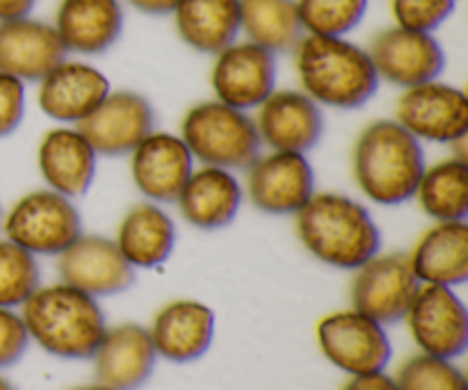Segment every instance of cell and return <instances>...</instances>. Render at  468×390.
Listing matches in <instances>:
<instances>
[{
    "mask_svg": "<svg viewBox=\"0 0 468 390\" xmlns=\"http://www.w3.org/2000/svg\"><path fill=\"white\" fill-rule=\"evenodd\" d=\"M370 0H295L306 35L347 37L368 12Z\"/></svg>",
    "mask_w": 468,
    "mask_h": 390,
    "instance_id": "cell-30",
    "label": "cell"
},
{
    "mask_svg": "<svg viewBox=\"0 0 468 390\" xmlns=\"http://www.w3.org/2000/svg\"><path fill=\"white\" fill-rule=\"evenodd\" d=\"M343 390H398L396 379L384 373L373 374H356L343 386Z\"/></svg>",
    "mask_w": 468,
    "mask_h": 390,
    "instance_id": "cell-36",
    "label": "cell"
},
{
    "mask_svg": "<svg viewBox=\"0 0 468 390\" xmlns=\"http://www.w3.org/2000/svg\"><path fill=\"white\" fill-rule=\"evenodd\" d=\"M240 32L274 55L292 50L304 35L295 0H240Z\"/></svg>",
    "mask_w": 468,
    "mask_h": 390,
    "instance_id": "cell-29",
    "label": "cell"
},
{
    "mask_svg": "<svg viewBox=\"0 0 468 390\" xmlns=\"http://www.w3.org/2000/svg\"><path fill=\"white\" fill-rule=\"evenodd\" d=\"M181 140L201 164L229 172L250 167L263 146L254 119L218 99L187 110L181 121Z\"/></svg>",
    "mask_w": 468,
    "mask_h": 390,
    "instance_id": "cell-5",
    "label": "cell"
},
{
    "mask_svg": "<svg viewBox=\"0 0 468 390\" xmlns=\"http://www.w3.org/2000/svg\"><path fill=\"white\" fill-rule=\"evenodd\" d=\"M62 283L91 297H112L135 283V268L119 251L117 242L103 236H80L58 256Z\"/></svg>",
    "mask_w": 468,
    "mask_h": 390,
    "instance_id": "cell-15",
    "label": "cell"
},
{
    "mask_svg": "<svg viewBox=\"0 0 468 390\" xmlns=\"http://www.w3.org/2000/svg\"><path fill=\"white\" fill-rule=\"evenodd\" d=\"M0 390H18V388L14 386V384L9 382V379H5L3 374H0Z\"/></svg>",
    "mask_w": 468,
    "mask_h": 390,
    "instance_id": "cell-39",
    "label": "cell"
},
{
    "mask_svg": "<svg viewBox=\"0 0 468 390\" xmlns=\"http://www.w3.org/2000/svg\"><path fill=\"white\" fill-rule=\"evenodd\" d=\"M457 0H391L396 26L434 32L455 12Z\"/></svg>",
    "mask_w": 468,
    "mask_h": 390,
    "instance_id": "cell-33",
    "label": "cell"
},
{
    "mask_svg": "<svg viewBox=\"0 0 468 390\" xmlns=\"http://www.w3.org/2000/svg\"><path fill=\"white\" fill-rule=\"evenodd\" d=\"M0 228L32 256H59L82 236V217L73 199L44 187L23 195L3 215Z\"/></svg>",
    "mask_w": 468,
    "mask_h": 390,
    "instance_id": "cell-6",
    "label": "cell"
},
{
    "mask_svg": "<svg viewBox=\"0 0 468 390\" xmlns=\"http://www.w3.org/2000/svg\"><path fill=\"white\" fill-rule=\"evenodd\" d=\"M174 27L187 48L218 55L240 35V0H178Z\"/></svg>",
    "mask_w": 468,
    "mask_h": 390,
    "instance_id": "cell-27",
    "label": "cell"
},
{
    "mask_svg": "<svg viewBox=\"0 0 468 390\" xmlns=\"http://www.w3.org/2000/svg\"><path fill=\"white\" fill-rule=\"evenodd\" d=\"M247 196L265 215H295L315 195V174L306 153L270 151L247 167Z\"/></svg>",
    "mask_w": 468,
    "mask_h": 390,
    "instance_id": "cell-10",
    "label": "cell"
},
{
    "mask_svg": "<svg viewBox=\"0 0 468 390\" xmlns=\"http://www.w3.org/2000/svg\"><path fill=\"white\" fill-rule=\"evenodd\" d=\"M396 121L419 142L457 144L468 132V99L464 90L439 78L407 87L396 103Z\"/></svg>",
    "mask_w": 468,
    "mask_h": 390,
    "instance_id": "cell-7",
    "label": "cell"
},
{
    "mask_svg": "<svg viewBox=\"0 0 468 390\" xmlns=\"http://www.w3.org/2000/svg\"><path fill=\"white\" fill-rule=\"evenodd\" d=\"M420 286L423 283L411 269L410 256L378 254L356 269L352 281V306L379 324L400 322Z\"/></svg>",
    "mask_w": 468,
    "mask_h": 390,
    "instance_id": "cell-11",
    "label": "cell"
},
{
    "mask_svg": "<svg viewBox=\"0 0 468 390\" xmlns=\"http://www.w3.org/2000/svg\"><path fill=\"white\" fill-rule=\"evenodd\" d=\"M96 155L122 158L155 131V112L146 96L137 91H110L99 108L76 123Z\"/></svg>",
    "mask_w": 468,
    "mask_h": 390,
    "instance_id": "cell-13",
    "label": "cell"
},
{
    "mask_svg": "<svg viewBox=\"0 0 468 390\" xmlns=\"http://www.w3.org/2000/svg\"><path fill=\"white\" fill-rule=\"evenodd\" d=\"M423 286H460L468 279L466 222H437L423 233L410 256Z\"/></svg>",
    "mask_w": 468,
    "mask_h": 390,
    "instance_id": "cell-25",
    "label": "cell"
},
{
    "mask_svg": "<svg viewBox=\"0 0 468 390\" xmlns=\"http://www.w3.org/2000/svg\"><path fill=\"white\" fill-rule=\"evenodd\" d=\"M30 345V333H27L26 322L14 309H0V370L12 368Z\"/></svg>",
    "mask_w": 468,
    "mask_h": 390,
    "instance_id": "cell-34",
    "label": "cell"
},
{
    "mask_svg": "<svg viewBox=\"0 0 468 390\" xmlns=\"http://www.w3.org/2000/svg\"><path fill=\"white\" fill-rule=\"evenodd\" d=\"M126 3L146 16H167L174 12L178 0H126Z\"/></svg>",
    "mask_w": 468,
    "mask_h": 390,
    "instance_id": "cell-37",
    "label": "cell"
},
{
    "mask_svg": "<svg viewBox=\"0 0 468 390\" xmlns=\"http://www.w3.org/2000/svg\"><path fill=\"white\" fill-rule=\"evenodd\" d=\"M215 99L238 110H256L277 90V55L251 41H233L210 69Z\"/></svg>",
    "mask_w": 468,
    "mask_h": 390,
    "instance_id": "cell-12",
    "label": "cell"
},
{
    "mask_svg": "<svg viewBox=\"0 0 468 390\" xmlns=\"http://www.w3.org/2000/svg\"><path fill=\"white\" fill-rule=\"evenodd\" d=\"M37 0H0V21L30 16Z\"/></svg>",
    "mask_w": 468,
    "mask_h": 390,
    "instance_id": "cell-38",
    "label": "cell"
},
{
    "mask_svg": "<svg viewBox=\"0 0 468 390\" xmlns=\"http://www.w3.org/2000/svg\"><path fill=\"white\" fill-rule=\"evenodd\" d=\"M21 309L30 341L59 359H91L108 332L99 300L67 283L37 288Z\"/></svg>",
    "mask_w": 468,
    "mask_h": 390,
    "instance_id": "cell-4",
    "label": "cell"
},
{
    "mask_svg": "<svg viewBox=\"0 0 468 390\" xmlns=\"http://www.w3.org/2000/svg\"><path fill=\"white\" fill-rule=\"evenodd\" d=\"M73 390H114V388L103 386V384H94V386H80V388H73Z\"/></svg>",
    "mask_w": 468,
    "mask_h": 390,
    "instance_id": "cell-40",
    "label": "cell"
},
{
    "mask_svg": "<svg viewBox=\"0 0 468 390\" xmlns=\"http://www.w3.org/2000/svg\"><path fill=\"white\" fill-rule=\"evenodd\" d=\"M420 210L434 222H466L468 164L462 155L425 167L416 187Z\"/></svg>",
    "mask_w": 468,
    "mask_h": 390,
    "instance_id": "cell-28",
    "label": "cell"
},
{
    "mask_svg": "<svg viewBox=\"0 0 468 390\" xmlns=\"http://www.w3.org/2000/svg\"><path fill=\"white\" fill-rule=\"evenodd\" d=\"M242 196H245V190L236 174L222 167L201 164L190 174L174 204L178 206L181 217L190 227L201 228V231H218L238 217Z\"/></svg>",
    "mask_w": 468,
    "mask_h": 390,
    "instance_id": "cell-22",
    "label": "cell"
},
{
    "mask_svg": "<svg viewBox=\"0 0 468 390\" xmlns=\"http://www.w3.org/2000/svg\"><path fill=\"white\" fill-rule=\"evenodd\" d=\"M37 85V103L41 112L59 123H80L112 91L108 76L101 69L67 58Z\"/></svg>",
    "mask_w": 468,
    "mask_h": 390,
    "instance_id": "cell-18",
    "label": "cell"
},
{
    "mask_svg": "<svg viewBox=\"0 0 468 390\" xmlns=\"http://www.w3.org/2000/svg\"><path fill=\"white\" fill-rule=\"evenodd\" d=\"M425 167L423 144L396 119L366 126L352 151V174L359 190L387 208L414 199Z\"/></svg>",
    "mask_w": 468,
    "mask_h": 390,
    "instance_id": "cell-3",
    "label": "cell"
},
{
    "mask_svg": "<svg viewBox=\"0 0 468 390\" xmlns=\"http://www.w3.org/2000/svg\"><path fill=\"white\" fill-rule=\"evenodd\" d=\"M26 117V82L0 71V140L16 132Z\"/></svg>",
    "mask_w": 468,
    "mask_h": 390,
    "instance_id": "cell-35",
    "label": "cell"
},
{
    "mask_svg": "<svg viewBox=\"0 0 468 390\" xmlns=\"http://www.w3.org/2000/svg\"><path fill=\"white\" fill-rule=\"evenodd\" d=\"M302 91L334 110L364 108L379 90L368 50L346 37L302 35L295 48Z\"/></svg>",
    "mask_w": 468,
    "mask_h": 390,
    "instance_id": "cell-1",
    "label": "cell"
},
{
    "mask_svg": "<svg viewBox=\"0 0 468 390\" xmlns=\"http://www.w3.org/2000/svg\"><path fill=\"white\" fill-rule=\"evenodd\" d=\"M91 359L96 382L114 390H137L154 373L158 354L149 329L140 324H122L105 332Z\"/></svg>",
    "mask_w": 468,
    "mask_h": 390,
    "instance_id": "cell-23",
    "label": "cell"
},
{
    "mask_svg": "<svg viewBox=\"0 0 468 390\" xmlns=\"http://www.w3.org/2000/svg\"><path fill=\"white\" fill-rule=\"evenodd\" d=\"M53 27L67 53L103 55L122 39L123 5L122 0H59Z\"/></svg>",
    "mask_w": 468,
    "mask_h": 390,
    "instance_id": "cell-20",
    "label": "cell"
},
{
    "mask_svg": "<svg viewBox=\"0 0 468 390\" xmlns=\"http://www.w3.org/2000/svg\"><path fill=\"white\" fill-rule=\"evenodd\" d=\"M324 359L350 377L384 373L391 361V341L384 324L359 311H338L318 324Z\"/></svg>",
    "mask_w": 468,
    "mask_h": 390,
    "instance_id": "cell-8",
    "label": "cell"
},
{
    "mask_svg": "<svg viewBox=\"0 0 468 390\" xmlns=\"http://www.w3.org/2000/svg\"><path fill=\"white\" fill-rule=\"evenodd\" d=\"M99 155L78 128L59 126L46 132L37 149V167L50 190L78 199L91 187Z\"/></svg>",
    "mask_w": 468,
    "mask_h": 390,
    "instance_id": "cell-21",
    "label": "cell"
},
{
    "mask_svg": "<svg viewBox=\"0 0 468 390\" xmlns=\"http://www.w3.org/2000/svg\"><path fill=\"white\" fill-rule=\"evenodd\" d=\"M195 172V158L181 135L154 131L131 151V176L154 204H174Z\"/></svg>",
    "mask_w": 468,
    "mask_h": 390,
    "instance_id": "cell-16",
    "label": "cell"
},
{
    "mask_svg": "<svg viewBox=\"0 0 468 390\" xmlns=\"http://www.w3.org/2000/svg\"><path fill=\"white\" fill-rule=\"evenodd\" d=\"M295 228L311 256L338 269H359L382 247L368 208L338 192H315L295 213Z\"/></svg>",
    "mask_w": 468,
    "mask_h": 390,
    "instance_id": "cell-2",
    "label": "cell"
},
{
    "mask_svg": "<svg viewBox=\"0 0 468 390\" xmlns=\"http://www.w3.org/2000/svg\"><path fill=\"white\" fill-rule=\"evenodd\" d=\"M398 390H468L466 374L451 359L419 354L398 370Z\"/></svg>",
    "mask_w": 468,
    "mask_h": 390,
    "instance_id": "cell-32",
    "label": "cell"
},
{
    "mask_svg": "<svg viewBox=\"0 0 468 390\" xmlns=\"http://www.w3.org/2000/svg\"><path fill=\"white\" fill-rule=\"evenodd\" d=\"M379 80L407 90L437 80L446 69V53L434 32L391 26L373 37L368 48Z\"/></svg>",
    "mask_w": 468,
    "mask_h": 390,
    "instance_id": "cell-9",
    "label": "cell"
},
{
    "mask_svg": "<svg viewBox=\"0 0 468 390\" xmlns=\"http://www.w3.org/2000/svg\"><path fill=\"white\" fill-rule=\"evenodd\" d=\"M155 354L172 364L204 356L215 338V313L195 300H176L158 311L149 329Z\"/></svg>",
    "mask_w": 468,
    "mask_h": 390,
    "instance_id": "cell-24",
    "label": "cell"
},
{
    "mask_svg": "<svg viewBox=\"0 0 468 390\" xmlns=\"http://www.w3.org/2000/svg\"><path fill=\"white\" fill-rule=\"evenodd\" d=\"M114 242L135 269L158 268L176 247V227L160 204L142 201L123 215Z\"/></svg>",
    "mask_w": 468,
    "mask_h": 390,
    "instance_id": "cell-26",
    "label": "cell"
},
{
    "mask_svg": "<svg viewBox=\"0 0 468 390\" xmlns=\"http://www.w3.org/2000/svg\"><path fill=\"white\" fill-rule=\"evenodd\" d=\"M50 23L32 16L0 21V71L21 82H39L67 58Z\"/></svg>",
    "mask_w": 468,
    "mask_h": 390,
    "instance_id": "cell-19",
    "label": "cell"
},
{
    "mask_svg": "<svg viewBox=\"0 0 468 390\" xmlns=\"http://www.w3.org/2000/svg\"><path fill=\"white\" fill-rule=\"evenodd\" d=\"M256 110L261 144L272 151L306 153L323 140V110L302 90H274Z\"/></svg>",
    "mask_w": 468,
    "mask_h": 390,
    "instance_id": "cell-17",
    "label": "cell"
},
{
    "mask_svg": "<svg viewBox=\"0 0 468 390\" xmlns=\"http://www.w3.org/2000/svg\"><path fill=\"white\" fill-rule=\"evenodd\" d=\"M405 318L423 354L452 361L466 352L468 313L452 288L420 286Z\"/></svg>",
    "mask_w": 468,
    "mask_h": 390,
    "instance_id": "cell-14",
    "label": "cell"
},
{
    "mask_svg": "<svg viewBox=\"0 0 468 390\" xmlns=\"http://www.w3.org/2000/svg\"><path fill=\"white\" fill-rule=\"evenodd\" d=\"M41 269L37 256L0 237V309H16L39 288Z\"/></svg>",
    "mask_w": 468,
    "mask_h": 390,
    "instance_id": "cell-31",
    "label": "cell"
},
{
    "mask_svg": "<svg viewBox=\"0 0 468 390\" xmlns=\"http://www.w3.org/2000/svg\"><path fill=\"white\" fill-rule=\"evenodd\" d=\"M3 215H5V210H3V206H0V227H3Z\"/></svg>",
    "mask_w": 468,
    "mask_h": 390,
    "instance_id": "cell-41",
    "label": "cell"
}]
</instances>
